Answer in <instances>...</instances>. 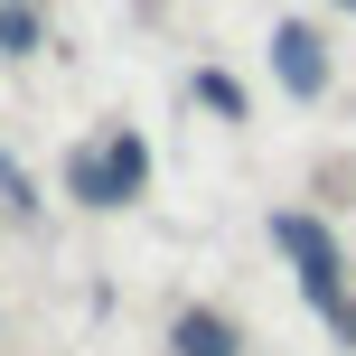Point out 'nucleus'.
<instances>
[{
    "mask_svg": "<svg viewBox=\"0 0 356 356\" xmlns=\"http://www.w3.org/2000/svg\"><path fill=\"white\" fill-rule=\"evenodd\" d=\"M66 188L85 197V207H131V197L150 188V150H141V131H113L104 150H75Z\"/></svg>",
    "mask_w": 356,
    "mask_h": 356,
    "instance_id": "obj_1",
    "label": "nucleus"
},
{
    "mask_svg": "<svg viewBox=\"0 0 356 356\" xmlns=\"http://www.w3.org/2000/svg\"><path fill=\"white\" fill-rule=\"evenodd\" d=\"M272 234H282V253H291V263H300V282H309V300H319V309H338V244H328V225H319V216H272Z\"/></svg>",
    "mask_w": 356,
    "mask_h": 356,
    "instance_id": "obj_2",
    "label": "nucleus"
},
{
    "mask_svg": "<svg viewBox=\"0 0 356 356\" xmlns=\"http://www.w3.org/2000/svg\"><path fill=\"white\" fill-rule=\"evenodd\" d=\"M272 75H282V94H328V38L309 29V19H282L272 29Z\"/></svg>",
    "mask_w": 356,
    "mask_h": 356,
    "instance_id": "obj_3",
    "label": "nucleus"
},
{
    "mask_svg": "<svg viewBox=\"0 0 356 356\" xmlns=\"http://www.w3.org/2000/svg\"><path fill=\"white\" fill-rule=\"evenodd\" d=\"M178 356H234V328L207 319V309H188V319H178Z\"/></svg>",
    "mask_w": 356,
    "mask_h": 356,
    "instance_id": "obj_4",
    "label": "nucleus"
},
{
    "mask_svg": "<svg viewBox=\"0 0 356 356\" xmlns=\"http://www.w3.org/2000/svg\"><path fill=\"white\" fill-rule=\"evenodd\" d=\"M197 104H216L225 122H244V85H234L225 66H207V75H197Z\"/></svg>",
    "mask_w": 356,
    "mask_h": 356,
    "instance_id": "obj_5",
    "label": "nucleus"
},
{
    "mask_svg": "<svg viewBox=\"0 0 356 356\" xmlns=\"http://www.w3.org/2000/svg\"><path fill=\"white\" fill-rule=\"evenodd\" d=\"M29 38H38V19H29V10H0V47L19 56V47H29Z\"/></svg>",
    "mask_w": 356,
    "mask_h": 356,
    "instance_id": "obj_6",
    "label": "nucleus"
},
{
    "mask_svg": "<svg viewBox=\"0 0 356 356\" xmlns=\"http://www.w3.org/2000/svg\"><path fill=\"white\" fill-rule=\"evenodd\" d=\"M338 10H356V0H338Z\"/></svg>",
    "mask_w": 356,
    "mask_h": 356,
    "instance_id": "obj_7",
    "label": "nucleus"
}]
</instances>
